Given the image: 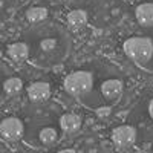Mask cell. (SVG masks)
I'll list each match as a JSON object with an SVG mask.
<instances>
[{"instance_id":"6","label":"cell","mask_w":153,"mask_h":153,"mask_svg":"<svg viewBox=\"0 0 153 153\" xmlns=\"http://www.w3.org/2000/svg\"><path fill=\"white\" fill-rule=\"evenodd\" d=\"M101 94L106 100H118L123 94V83L120 80H106L101 84Z\"/></svg>"},{"instance_id":"10","label":"cell","mask_w":153,"mask_h":153,"mask_svg":"<svg viewBox=\"0 0 153 153\" xmlns=\"http://www.w3.org/2000/svg\"><path fill=\"white\" fill-rule=\"evenodd\" d=\"M60 126H61V129L65 132H68V133L76 132L81 127V118L78 117V115H75V113H66V115L61 117Z\"/></svg>"},{"instance_id":"15","label":"cell","mask_w":153,"mask_h":153,"mask_svg":"<svg viewBox=\"0 0 153 153\" xmlns=\"http://www.w3.org/2000/svg\"><path fill=\"white\" fill-rule=\"evenodd\" d=\"M109 112H110V109H109V107H104V109H100L98 115H100V117H103V115L106 117V115H109Z\"/></svg>"},{"instance_id":"4","label":"cell","mask_w":153,"mask_h":153,"mask_svg":"<svg viewBox=\"0 0 153 153\" xmlns=\"http://www.w3.org/2000/svg\"><path fill=\"white\" fill-rule=\"evenodd\" d=\"M112 141L113 144L120 149L132 147L136 141V132L130 126H120L113 130L112 133Z\"/></svg>"},{"instance_id":"9","label":"cell","mask_w":153,"mask_h":153,"mask_svg":"<svg viewBox=\"0 0 153 153\" xmlns=\"http://www.w3.org/2000/svg\"><path fill=\"white\" fill-rule=\"evenodd\" d=\"M87 23V14L81 9H75L68 14V26L74 31H80Z\"/></svg>"},{"instance_id":"2","label":"cell","mask_w":153,"mask_h":153,"mask_svg":"<svg viewBox=\"0 0 153 153\" xmlns=\"http://www.w3.org/2000/svg\"><path fill=\"white\" fill-rule=\"evenodd\" d=\"M92 84H94V76L91 72H86V71L74 72L65 80L66 92L74 97H80V95L87 94L92 89Z\"/></svg>"},{"instance_id":"7","label":"cell","mask_w":153,"mask_h":153,"mask_svg":"<svg viewBox=\"0 0 153 153\" xmlns=\"http://www.w3.org/2000/svg\"><path fill=\"white\" fill-rule=\"evenodd\" d=\"M8 57L11 60H14L17 63L20 61H25L28 57H29V46L23 42H19V43H14L8 48Z\"/></svg>"},{"instance_id":"14","label":"cell","mask_w":153,"mask_h":153,"mask_svg":"<svg viewBox=\"0 0 153 153\" xmlns=\"http://www.w3.org/2000/svg\"><path fill=\"white\" fill-rule=\"evenodd\" d=\"M38 48H40L42 52L51 54V52H52V51H55V48H57V40H55V38H51V37H49V38H45V40L40 42Z\"/></svg>"},{"instance_id":"11","label":"cell","mask_w":153,"mask_h":153,"mask_svg":"<svg viewBox=\"0 0 153 153\" xmlns=\"http://www.w3.org/2000/svg\"><path fill=\"white\" fill-rule=\"evenodd\" d=\"M23 89V81L17 76H11L3 83V91L6 95H17Z\"/></svg>"},{"instance_id":"12","label":"cell","mask_w":153,"mask_h":153,"mask_svg":"<svg viewBox=\"0 0 153 153\" xmlns=\"http://www.w3.org/2000/svg\"><path fill=\"white\" fill-rule=\"evenodd\" d=\"M46 17H48V11L42 6H34V8L28 9V12H26V19L31 23H40Z\"/></svg>"},{"instance_id":"13","label":"cell","mask_w":153,"mask_h":153,"mask_svg":"<svg viewBox=\"0 0 153 153\" xmlns=\"http://www.w3.org/2000/svg\"><path fill=\"white\" fill-rule=\"evenodd\" d=\"M40 141L45 146H51L57 141V130L52 129V127H45V129L40 132Z\"/></svg>"},{"instance_id":"18","label":"cell","mask_w":153,"mask_h":153,"mask_svg":"<svg viewBox=\"0 0 153 153\" xmlns=\"http://www.w3.org/2000/svg\"><path fill=\"white\" fill-rule=\"evenodd\" d=\"M66 2H69V0H66Z\"/></svg>"},{"instance_id":"16","label":"cell","mask_w":153,"mask_h":153,"mask_svg":"<svg viewBox=\"0 0 153 153\" xmlns=\"http://www.w3.org/2000/svg\"><path fill=\"white\" fill-rule=\"evenodd\" d=\"M149 113H150V117L153 120V100L150 101V104H149Z\"/></svg>"},{"instance_id":"5","label":"cell","mask_w":153,"mask_h":153,"mask_svg":"<svg viewBox=\"0 0 153 153\" xmlns=\"http://www.w3.org/2000/svg\"><path fill=\"white\" fill-rule=\"evenodd\" d=\"M49 95H51V87L48 83L38 81L28 87V97L34 103H43L49 98Z\"/></svg>"},{"instance_id":"3","label":"cell","mask_w":153,"mask_h":153,"mask_svg":"<svg viewBox=\"0 0 153 153\" xmlns=\"http://www.w3.org/2000/svg\"><path fill=\"white\" fill-rule=\"evenodd\" d=\"M0 135L6 141H19L23 135V123L16 117H8L0 123Z\"/></svg>"},{"instance_id":"1","label":"cell","mask_w":153,"mask_h":153,"mask_svg":"<svg viewBox=\"0 0 153 153\" xmlns=\"http://www.w3.org/2000/svg\"><path fill=\"white\" fill-rule=\"evenodd\" d=\"M124 52L138 65H146L153 55V42L146 37H132L124 42Z\"/></svg>"},{"instance_id":"17","label":"cell","mask_w":153,"mask_h":153,"mask_svg":"<svg viewBox=\"0 0 153 153\" xmlns=\"http://www.w3.org/2000/svg\"><path fill=\"white\" fill-rule=\"evenodd\" d=\"M3 57V52H2V51H0V58H2Z\"/></svg>"},{"instance_id":"8","label":"cell","mask_w":153,"mask_h":153,"mask_svg":"<svg viewBox=\"0 0 153 153\" xmlns=\"http://www.w3.org/2000/svg\"><path fill=\"white\" fill-rule=\"evenodd\" d=\"M136 20L143 26H153V3H143L136 8Z\"/></svg>"}]
</instances>
